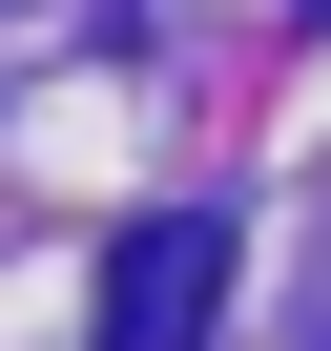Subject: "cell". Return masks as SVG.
Returning <instances> with one entry per match:
<instances>
[{
    "instance_id": "obj_1",
    "label": "cell",
    "mask_w": 331,
    "mask_h": 351,
    "mask_svg": "<svg viewBox=\"0 0 331 351\" xmlns=\"http://www.w3.org/2000/svg\"><path fill=\"white\" fill-rule=\"evenodd\" d=\"M228 330V207H145L104 248V351H207Z\"/></svg>"
}]
</instances>
